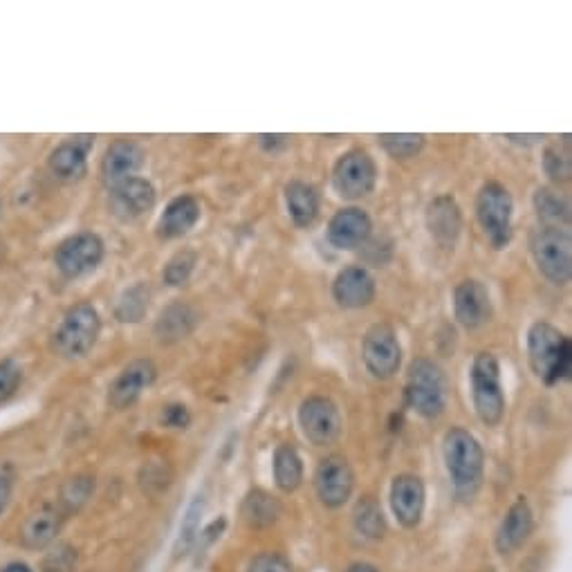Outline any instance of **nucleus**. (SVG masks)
Masks as SVG:
<instances>
[{
	"label": "nucleus",
	"instance_id": "f257e3e1",
	"mask_svg": "<svg viewBox=\"0 0 572 572\" xmlns=\"http://www.w3.org/2000/svg\"><path fill=\"white\" fill-rule=\"evenodd\" d=\"M442 458L458 498H474L485 478V449L472 431L451 427L442 438Z\"/></svg>",
	"mask_w": 572,
	"mask_h": 572
},
{
	"label": "nucleus",
	"instance_id": "f03ea898",
	"mask_svg": "<svg viewBox=\"0 0 572 572\" xmlns=\"http://www.w3.org/2000/svg\"><path fill=\"white\" fill-rule=\"evenodd\" d=\"M532 373L546 386L566 380L572 371V341L550 321H534L525 337Z\"/></svg>",
	"mask_w": 572,
	"mask_h": 572
},
{
	"label": "nucleus",
	"instance_id": "7ed1b4c3",
	"mask_svg": "<svg viewBox=\"0 0 572 572\" xmlns=\"http://www.w3.org/2000/svg\"><path fill=\"white\" fill-rule=\"evenodd\" d=\"M101 335V317L99 310L90 301H79L66 310L61 317L57 330L52 335V350L61 359L75 362L83 359Z\"/></svg>",
	"mask_w": 572,
	"mask_h": 572
},
{
	"label": "nucleus",
	"instance_id": "20e7f679",
	"mask_svg": "<svg viewBox=\"0 0 572 572\" xmlns=\"http://www.w3.org/2000/svg\"><path fill=\"white\" fill-rule=\"evenodd\" d=\"M404 402L424 420H436L447 409V377L431 359H415L409 364Z\"/></svg>",
	"mask_w": 572,
	"mask_h": 572
},
{
	"label": "nucleus",
	"instance_id": "39448f33",
	"mask_svg": "<svg viewBox=\"0 0 572 572\" xmlns=\"http://www.w3.org/2000/svg\"><path fill=\"white\" fill-rule=\"evenodd\" d=\"M472 400L478 420L487 427H496L505 418V391L501 377V362L490 350H481L472 359L469 368Z\"/></svg>",
	"mask_w": 572,
	"mask_h": 572
},
{
	"label": "nucleus",
	"instance_id": "423d86ee",
	"mask_svg": "<svg viewBox=\"0 0 572 572\" xmlns=\"http://www.w3.org/2000/svg\"><path fill=\"white\" fill-rule=\"evenodd\" d=\"M476 218L494 249H505L512 241L514 198L503 182H485L476 193Z\"/></svg>",
	"mask_w": 572,
	"mask_h": 572
},
{
	"label": "nucleus",
	"instance_id": "0eeeda50",
	"mask_svg": "<svg viewBox=\"0 0 572 572\" xmlns=\"http://www.w3.org/2000/svg\"><path fill=\"white\" fill-rule=\"evenodd\" d=\"M530 254L539 274L552 285H568L572 276L570 232L561 227H541L530 238Z\"/></svg>",
	"mask_w": 572,
	"mask_h": 572
},
{
	"label": "nucleus",
	"instance_id": "6e6552de",
	"mask_svg": "<svg viewBox=\"0 0 572 572\" xmlns=\"http://www.w3.org/2000/svg\"><path fill=\"white\" fill-rule=\"evenodd\" d=\"M106 256L104 238L95 232H77L54 249V267L63 279H81L95 272Z\"/></svg>",
	"mask_w": 572,
	"mask_h": 572
},
{
	"label": "nucleus",
	"instance_id": "1a4fd4ad",
	"mask_svg": "<svg viewBox=\"0 0 572 572\" xmlns=\"http://www.w3.org/2000/svg\"><path fill=\"white\" fill-rule=\"evenodd\" d=\"M377 164L364 149H350L332 166V187L344 200H362L377 187Z\"/></svg>",
	"mask_w": 572,
	"mask_h": 572
},
{
	"label": "nucleus",
	"instance_id": "9d476101",
	"mask_svg": "<svg viewBox=\"0 0 572 572\" xmlns=\"http://www.w3.org/2000/svg\"><path fill=\"white\" fill-rule=\"evenodd\" d=\"M402 344L389 324H373L362 339V359L375 380H391L402 368Z\"/></svg>",
	"mask_w": 572,
	"mask_h": 572
},
{
	"label": "nucleus",
	"instance_id": "9b49d317",
	"mask_svg": "<svg viewBox=\"0 0 572 572\" xmlns=\"http://www.w3.org/2000/svg\"><path fill=\"white\" fill-rule=\"evenodd\" d=\"M299 427L315 447L335 445L341 436V413L326 395H310L299 404Z\"/></svg>",
	"mask_w": 572,
	"mask_h": 572
},
{
	"label": "nucleus",
	"instance_id": "f8f14e48",
	"mask_svg": "<svg viewBox=\"0 0 572 572\" xmlns=\"http://www.w3.org/2000/svg\"><path fill=\"white\" fill-rule=\"evenodd\" d=\"M158 380V366L149 357L131 359L108 389V404L115 411H126L142 398L144 391H149Z\"/></svg>",
	"mask_w": 572,
	"mask_h": 572
},
{
	"label": "nucleus",
	"instance_id": "ddd939ff",
	"mask_svg": "<svg viewBox=\"0 0 572 572\" xmlns=\"http://www.w3.org/2000/svg\"><path fill=\"white\" fill-rule=\"evenodd\" d=\"M315 492L328 510L344 507L355 492V472L344 456H326L315 472Z\"/></svg>",
	"mask_w": 572,
	"mask_h": 572
},
{
	"label": "nucleus",
	"instance_id": "4468645a",
	"mask_svg": "<svg viewBox=\"0 0 572 572\" xmlns=\"http://www.w3.org/2000/svg\"><path fill=\"white\" fill-rule=\"evenodd\" d=\"M155 205H158V191H155L151 180L140 178V175L108 189V207L113 216L124 220V223L146 216L155 209Z\"/></svg>",
	"mask_w": 572,
	"mask_h": 572
},
{
	"label": "nucleus",
	"instance_id": "2eb2a0df",
	"mask_svg": "<svg viewBox=\"0 0 572 572\" xmlns=\"http://www.w3.org/2000/svg\"><path fill=\"white\" fill-rule=\"evenodd\" d=\"M424 225L433 243L442 249H454L463 234V209L451 193H440L424 209Z\"/></svg>",
	"mask_w": 572,
	"mask_h": 572
},
{
	"label": "nucleus",
	"instance_id": "dca6fc26",
	"mask_svg": "<svg viewBox=\"0 0 572 572\" xmlns=\"http://www.w3.org/2000/svg\"><path fill=\"white\" fill-rule=\"evenodd\" d=\"M373 236V220L359 207H344L335 211V216L328 220L326 238L328 243L341 249V252H353V249L364 247Z\"/></svg>",
	"mask_w": 572,
	"mask_h": 572
},
{
	"label": "nucleus",
	"instance_id": "f3484780",
	"mask_svg": "<svg viewBox=\"0 0 572 572\" xmlns=\"http://www.w3.org/2000/svg\"><path fill=\"white\" fill-rule=\"evenodd\" d=\"M375 276L364 265H348L332 281V299L344 310H362L375 301Z\"/></svg>",
	"mask_w": 572,
	"mask_h": 572
},
{
	"label": "nucleus",
	"instance_id": "a211bd4d",
	"mask_svg": "<svg viewBox=\"0 0 572 572\" xmlns=\"http://www.w3.org/2000/svg\"><path fill=\"white\" fill-rule=\"evenodd\" d=\"M492 294L478 279H463L454 288V317L469 330L485 326L492 319Z\"/></svg>",
	"mask_w": 572,
	"mask_h": 572
},
{
	"label": "nucleus",
	"instance_id": "6ab92c4d",
	"mask_svg": "<svg viewBox=\"0 0 572 572\" xmlns=\"http://www.w3.org/2000/svg\"><path fill=\"white\" fill-rule=\"evenodd\" d=\"M424 507H427V487L415 474H400L391 483V510L402 528H418Z\"/></svg>",
	"mask_w": 572,
	"mask_h": 572
},
{
	"label": "nucleus",
	"instance_id": "aec40b11",
	"mask_svg": "<svg viewBox=\"0 0 572 572\" xmlns=\"http://www.w3.org/2000/svg\"><path fill=\"white\" fill-rule=\"evenodd\" d=\"M95 146V135L68 137L48 155V169L61 182H77L88 173V155Z\"/></svg>",
	"mask_w": 572,
	"mask_h": 572
},
{
	"label": "nucleus",
	"instance_id": "412c9836",
	"mask_svg": "<svg viewBox=\"0 0 572 572\" xmlns=\"http://www.w3.org/2000/svg\"><path fill=\"white\" fill-rule=\"evenodd\" d=\"M144 158V149L135 140H124V137L115 140L113 144H108L104 158H101V180L110 189L128 178H135L137 171L144 166Z\"/></svg>",
	"mask_w": 572,
	"mask_h": 572
},
{
	"label": "nucleus",
	"instance_id": "4be33fe9",
	"mask_svg": "<svg viewBox=\"0 0 572 572\" xmlns=\"http://www.w3.org/2000/svg\"><path fill=\"white\" fill-rule=\"evenodd\" d=\"M66 516L57 507V503L41 505L34 510L21 525V546L25 550H48L57 543L59 534L66 525Z\"/></svg>",
	"mask_w": 572,
	"mask_h": 572
},
{
	"label": "nucleus",
	"instance_id": "5701e85b",
	"mask_svg": "<svg viewBox=\"0 0 572 572\" xmlns=\"http://www.w3.org/2000/svg\"><path fill=\"white\" fill-rule=\"evenodd\" d=\"M532 530H534L532 507L528 503V498L519 496L510 505V510L505 512L501 525H498L496 550L501 552V555H512V552L521 550L525 546V541L530 539Z\"/></svg>",
	"mask_w": 572,
	"mask_h": 572
},
{
	"label": "nucleus",
	"instance_id": "b1692460",
	"mask_svg": "<svg viewBox=\"0 0 572 572\" xmlns=\"http://www.w3.org/2000/svg\"><path fill=\"white\" fill-rule=\"evenodd\" d=\"M200 216V200L191 196V193H180V196L169 200V205L164 207L155 229H158V236L162 241H175V238L187 236L191 229L200 223Z\"/></svg>",
	"mask_w": 572,
	"mask_h": 572
},
{
	"label": "nucleus",
	"instance_id": "393cba45",
	"mask_svg": "<svg viewBox=\"0 0 572 572\" xmlns=\"http://www.w3.org/2000/svg\"><path fill=\"white\" fill-rule=\"evenodd\" d=\"M200 324V312L187 301H171L158 319H155L153 335L158 337L160 344H178L187 339Z\"/></svg>",
	"mask_w": 572,
	"mask_h": 572
},
{
	"label": "nucleus",
	"instance_id": "a878e982",
	"mask_svg": "<svg viewBox=\"0 0 572 572\" xmlns=\"http://www.w3.org/2000/svg\"><path fill=\"white\" fill-rule=\"evenodd\" d=\"M283 198L294 227L308 229L319 218L321 196L315 184L306 180H290L283 189Z\"/></svg>",
	"mask_w": 572,
	"mask_h": 572
},
{
	"label": "nucleus",
	"instance_id": "bb28decb",
	"mask_svg": "<svg viewBox=\"0 0 572 572\" xmlns=\"http://www.w3.org/2000/svg\"><path fill=\"white\" fill-rule=\"evenodd\" d=\"M241 514L249 528L265 530V528H272V525L281 519L283 505L279 498L272 496L270 492L261 490V487H256V490H249L245 494Z\"/></svg>",
	"mask_w": 572,
	"mask_h": 572
},
{
	"label": "nucleus",
	"instance_id": "cd10ccee",
	"mask_svg": "<svg viewBox=\"0 0 572 572\" xmlns=\"http://www.w3.org/2000/svg\"><path fill=\"white\" fill-rule=\"evenodd\" d=\"M272 469H274V483L283 494L297 492L303 485V476H306V469H303L301 454L294 445L283 442L274 449L272 458Z\"/></svg>",
	"mask_w": 572,
	"mask_h": 572
},
{
	"label": "nucleus",
	"instance_id": "c85d7f7f",
	"mask_svg": "<svg viewBox=\"0 0 572 572\" xmlns=\"http://www.w3.org/2000/svg\"><path fill=\"white\" fill-rule=\"evenodd\" d=\"M151 297L153 292L149 288V283L144 281L133 283L131 288L122 290V294L117 297L113 308L115 319L119 324H140L151 308Z\"/></svg>",
	"mask_w": 572,
	"mask_h": 572
},
{
	"label": "nucleus",
	"instance_id": "c756f323",
	"mask_svg": "<svg viewBox=\"0 0 572 572\" xmlns=\"http://www.w3.org/2000/svg\"><path fill=\"white\" fill-rule=\"evenodd\" d=\"M534 214L543 223V227H561L566 229L570 223V205L564 196L550 187H539L532 196Z\"/></svg>",
	"mask_w": 572,
	"mask_h": 572
},
{
	"label": "nucleus",
	"instance_id": "7c9ffc66",
	"mask_svg": "<svg viewBox=\"0 0 572 572\" xmlns=\"http://www.w3.org/2000/svg\"><path fill=\"white\" fill-rule=\"evenodd\" d=\"M95 487H97L95 476L90 474H77L68 478V481L61 485V492L57 498V507L63 512V516L70 519V516L81 512L92 498V494H95Z\"/></svg>",
	"mask_w": 572,
	"mask_h": 572
},
{
	"label": "nucleus",
	"instance_id": "2f4dec72",
	"mask_svg": "<svg viewBox=\"0 0 572 572\" xmlns=\"http://www.w3.org/2000/svg\"><path fill=\"white\" fill-rule=\"evenodd\" d=\"M353 521H355V530L362 534V537L377 541L384 537L386 532V519L382 514L380 503L375 501L371 496H364L362 501L357 503L355 512H353Z\"/></svg>",
	"mask_w": 572,
	"mask_h": 572
},
{
	"label": "nucleus",
	"instance_id": "473e14b6",
	"mask_svg": "<svg viewBox=\"0 0 572 572\" xmlns=\"http://www.w3.org/2000/svg\"><path fill=\"white\" fill-rule=\"evenodd\" d=\"M543 173L555 184H566L572 178V160H570V135H564L561 144H550L543 151Z\"/></svg>",
	"mask_w": 572,
	"mask_h": 572
},
{
	"label": "nucleus",
	"instance_id": "72a5a7b5",
	"mask_svg": "<svg viewBox=\"0 0 572 572\" xmlns=\"http://www.w3.org/2000/svg\"><path fill=\"white\" fill-rule=\"evenodd\" d=\"M382 149L391 155L393 160H413L427 146V137L422 133H384L380 135Z\"/></svg>",
	"mask_w": 572,
	"mask_h": 572
},
{
	"label": "nucleus",
	"instance_id": "f704fd0d",
	"mask_svg": "<svg viewBox=\"0 0 572 572\" xmlns=\"http://www.w3.org/2000/svg\"><path fill=\"white\" fill-rule=\"evenodd\" d=\"M198 265V254L193 249H180L175 252L169 261H166L162 270V281L169 285V288H180V285H187L193 270Z\"/></svg>",
	"mask_w": 572,
	"mask_h": 572
},
{
	"label": "nucleus",
	"instance_id": "c9c22d12",
	"mask_svg": "<svg viewBox=\"0 0 572 572\" xmlns=\"http://www.w3.org/2000/svg\"><path fill=\"white\" fill-rule=\"evenodd\" d=\"M77 566V550L66 543H57V546L48 548L43 557V572H75Z\"/></svg>",
	"mask_w": 572,
	"mask_h": 572
},
{
	"label": "nucleus",
	"instance_id": "e433bc0d",
	"mask_svg": "<svg viewBox=\"0 0 572 572\" xmlns=\"http://www.w3.org/2000/svg\"><path fill=\"white\" fill-rule=\"evenodd\" d=\"M23 382V368L16 359H0V404L14 398L18 386Z\"/></svg>",
	"mask_w": 572,
	"mask_h": 572
},
{
	"label": "nucleus",
	"instance_id": "4c0bfd02",
	"mask_svg": "<svg viewBox=\"0 0 572 572\" xmlns=\"http://www.w3.org/2000/svg\"><path fill=\"white\" fill-rule=\"evenodd\" d=\"M200 514H202V501L196 498V501L191 503V507L187 510V516H184L182 521V528H180V539H178V546H175V552H187L191 548V543L196 541V534H200Z\"/></svg>",
	"mask_w": 572,
	"mask_h": 572
},
{
	"label": "nucleus",
	"instance_id": "58836bf2",
	"mask_svg": "<svg viewBox=\"0 0 572 572\" xmlns=\"http://www.w3.org/2000/svg\"><path fill=\"white\" fill-rule=\"evenodd\" d=\"M247 572H294L292 561L281 552H261L249 561Z\"/></svg>",
	"mask_w": 572,
	"mask_h": 572
},
{
	"label": "nucleus",
	"instance_id": "ea45409f",
	"mask_svg": "<svg viewBox=\"0 0 572 572\" xmlns=\"http://www.w3.org/2000/svg\"><path fill=\"white\" fill-rule=\"evenodd\" d=\"M162 424L169 429H187L191 424V413L180 402L166 404L162 409Z\"/></svg>",
	"mask_w": 572,
	"mask_h": 572
},
{
	"label": "nucleus",
	"instance_id": "a19ab883",
	"mask_svg": "<svg viewBox=\"0 0 572 572\" xmlns=\"http://www.w3.org/2000/svg\"><path fill=\"white\" fill-rule=\"evenodd\" d=\"M142 485H144V490H149V492H153L155 485H158V490H164V487H166L164 467H162V465H149V467H144V472H142Z\"/></svg>",
	"mask_w": 572,
	"mask_h": 572
},
{
	"label": "nucleus",
	"instance_id": "79ce46f5",
	"mask_svg": "<svg viewBox=\"0 0 572 572\" xmlns=\"http://www.w3.org/2000/svg\"><path fill=\"white\" fill-rule=\"evenodd\" d=\"M14 496V476L7 472V469H0V516L5 514V510L12 503Z\"/></svg>",
	"mask_w": 572,
	"mask_h": 572
},
{
	"label": "nucleus",
	"instance_id": "37998d69",
	"mask_svg": "<svg viewBox=\"0 0 572 572\" xmlns=\"http://www.w3.org/2000/svg\"><path fill=\"white\" fill-rule=\"evenodd\" d=\"M258 144H261L263 151L276 153L290 144V137L288 135H258Z\"/></svg>",
	"mask_w": 572,
	"mask_h": 572
},
{
	"label": "nucleus",
	"instance_id": "c03bdc74",
	"mask_svg": "<svg viewBox=\"0 0 572 572\" xmlns=\"http://www.w3.org/2000/svg\"><path fill=\"white\" fill-rule=\"evenodd\" d=\"M505 140H510L514 144H523V146H532L543 142V135H505Z\"/></svg>",
	"mask_w": 572,
	"mask_h": 572
},
{
	"label": "nucleus",
	"instance_id": "a18cd8bd",
	"mask_svg": "<svg viewBox=\"0 0 572 572\" xmlns=\"http://www.w3.org/2000/svg\"><path fill=\"white\" fill-rule=\"evenodd\" d=\"M346 572H380L373 564H366V561H357V564H350Z\"/></svg>",
	"mask_w": 572,
	"mask_h": 572
},
{
	"label": "nucleus",
	"instance_id": "49530a36",
	"mask_svg": "<svg viewBox=\"0 0 572 572\" xmlns=\"http://www.w3.org/2000/svg\"><path fill=\"white\" fill-rule=\"evenodd\" d=\"M0 572H34V570L27 566L25 561H12V564H7Z\"/></svg>",
	"mask_w": 572,
	"mask_h": 572
},
{
	"label": "nucleus",
	"instance_id": "de8ad7c7",
	"mask_svg": "<svg viewBox=\"0 0 572 572\" xmlns=\"http://www.w3.org/2000/svg\"><path fill=\"white\" fill-rule=\"evenodd\" d=\"M3 254H5L3 252V243H0V263H3Z\"/></svg>",
	"mask_w": 572,
	"mask_h": 572
}]
</instances>
